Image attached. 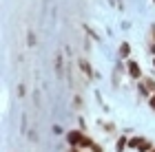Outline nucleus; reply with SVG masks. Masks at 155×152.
<instances>
[{
	"label": "nucleus",
	"mask_w": 155,
	"mask_h": 152,
	"mask_svg": "<svg viewBox=\"0 0 155 152\" xmlns=\"http://www.w3.org/2000/svg\"><path fill=\"white\" fill-rule=\"evenodd\" d=\"M126 73L131 75V79H137V82L144 77V75H142V66H140L135 60H129V62H126Z\"/></svg>",
	"instance_id": "nucleus-1"
},
{
	"label": "nucleus",
	"mask_w": 155,
	"mask_h": 152,
	"mask_svg": "<svg viewBox=\"0 0 155 152\" xmlns=\"http://www.w3.org/2000/svg\"><path fill=\"white\" fill-rule=\"evenodd\" d=\"M82 139H84V130H69L67 132V143L71 148H78L82 143Z\"/></svg>",
	"instance_id": "nucleus-2"
},
{
	"label": "nucleus",
	"mask_w": 155,
	"mask_h": 152,
	"mask_svg": "<svg viewBox=\"0 0 155 152\" xmlns=\"http://www.w3.org/2000/svg\"><path fill=\"white\" fill-rule=\"evenodd\" d=\"M78 66H80V71H82V75H87V79H93V68H91V64L84 57H80L78 60Z\"/></svg>",
	"instance_id": "nucleus-3"
},
{
	"label": "nucleus",
	"mask_w": 155,
	"mask_h": 152,
	"mask_svg": "<svg viewBox=\"0 0 155 152\" xmlns=\"http://www.w3.org/2000/svg\"><path fill=\"white\" fill-rule=\"evenodd\" d=\"M126 148H129V139H126V137L122 135V137H120V139L115 141V152H124Z\"/></svg>",
	"instance_id": "nucleus-4"
},
{
	"label": "nucleus",
	"mask_w": 155,
	"mask_h": 152,
	"mask_svg": "<svg viewBox=\"0 0 155 152\" xmlns=\"http://www.w3.org/2000/svg\"><path fill=\"white\" fill-rule=\"evenodd\" d=\"M129 55H131V44L129 42H122V44H120V57L129 60Z\"/></svg>",
	"instance_id": "nucleus-5"
},
{
	"label": "nucleus",
	"mask_w": 155,
	"mask_h": 152,
	"mask_svg": "<svg viewBox=\"0 0 155 152\" xmlns=\"http://www.w3.org/2000/svg\"><path fill=\"white\" fill-rule=\"evenodd\" d=\"M137 93H140V97H146V99H149L151 97V91H149V88H146V84H144V82L142 79H140V84H137Z\"/></svg>",
	"instance_id": "nucleus-6"
},
{
	"label": "nucleus",
	"mask_w": 155,
	"mask_h": 152,
	"mask_svg": "<svg viewBox=\"0 0 155 152\" xmlns=\"http://www.w3.org/2000/svg\"><path fill=\"white\" fill-rule=\"evenodd\" d=\"M151 150H153V141L144 137V139H142V143H140V148H137V152H151Z\"/></svg>",
	"instance_id": "nucleus-7"
},
{
	"label": "nucleus",
	"mask_w": 155,
	"mask_h": 152,
	"mask_svg": "<svg viewBox=\"0 0 155 152\" xmlns=\"http://www.w3.org/2000/svg\"><path fill=\"white\" fill-rule=\"evenodd\" d=\"M142 139H144V137H133V139H129V148L137 150V148H140V143H142Z\"/></svg>",
	"instance_id": "nucleus-8"
},
{
	"label": "nucleus",
	"mask_w": 155,
	"mask_h": 152,
	"mask_svg": "<svg viewBox=\"0 0 155 152\" xmlns=\"http://www.w3.org/2000/svg\"><path fill=\"white\" fill-rule=\"evenodd\" d=\"M142 82L146 84V88H149L151 93H155V79L153 77H142Z\"/></svg>",
	"instance_id": "nucleus-9"
},
{
	"label": "nucleus",
	"mask_w": 155,
	"mask_h": 152,
	"mask_svg": "<svg viewBox=\"0 0 155 152\" xmlns=\"http://www.w3.org/2000/svg\"><path fill=\"white\" fill-rule=\"evenodd\" d=\"M102 130H107L109 135H113V132H115V126H113V123H109V121H107V123L102 121Z\"/></svg>",
	"instance_id": "nucleus-10"
},
{
	"label": "nucleus",
	"mask_w": 155,
	"mask_h": 152,
	"mask_svg": "<svg viewBox=\"0 0 155 152\" xmlns=\"http://www.w3.org/2000/svg\"><path fill=\"white\" fill-rule=\"evenodd\" d=\"M27 36H29V38H27V44H29V46H33V44H36V33H33V31H29Z\"/></svg>",
	"instance_id": "nucleus-11"
},
{
	"label": "nucleus",
	"mask_w": 155,
	"mask_h": 152,
	"mask_svg": "<svg viewBox=\"0 0 155 152\" xmlns=\"http://www.w3.org/2000/svg\"><path fill=\"white\" fill-rule=\"evenodd\" d=\"M29 139H31L33 143L38 141V132H36V130H29Z\"/></svg>",
	"instance_id": "nucleus-12"
},
{
	"label": "nucleus",
	"mask_w": 155,
	"mask_h": 152,
	"mask_svg": "<svg viewBox=\"0 0 155 152\" xmlns=\"http://www.w3.org/2000/svg\"><path fill=\"white\" fill-rule=\"evenodd\" d=\"M149 33H151V36H149V40H151V42H155V24H151Z\"/></svg>",
	"instance_id": "nucleus-13"
},
{
	"label": "nucleus",
	"mask_w": 155,
	"mask_h": 152,
	"mask_svg": "<svg viewBox=\"0 0 155 152\" xmlns=\"http://www.w3.org/2000/svg\"><path fill=\"white\" fill-rule=\"evenodd\" d=\"M149 106H151V110H153V113H155V93L151 95V97H149Z\"/></svg>",
	"instance_id": "nucleus-14"
},
{
	"label": "nucleus",
	"mask_w": 155,
	"mask_h": 152,
	"mask_svg": "<svg viewBox=\"0 0 155 152\" xmlns=\"http://www.w3.org/2000/svg\"><path fill=\"white\" fill-rule=\"evenodd\" d=\"M73 104H75V108H82V104H84V101H82V97H80V95H78V97L73 99Z\"/></svg>",
	"instance_id": "nucleus-15"
},
{
	"label": "nucleus",
	"mask_w": 155,
	"mask_h": 152,
	"mask_svg": "<svg viewBox=\"0 0 155 152\" xmlns=\"http://www.w3.org/2000/svg\"><path fill=\"white\" fill-rule=\"evenodd\" d=\"M149 53L155 57V42H151V40H149Z\"/></svg>",
	"instance_id": "nucleus-16"
},
{
	"label": "nucleus",
	"mask_w": 155,
	"mask_h": 152,
	"mask_svg": "<svg viewBox=\"0 0 155 152\" xmlns=\"http://www.w3.org/2000/svg\"><path fill=\"white\" fill-rule=\"evenodd\" d=\"M91 152H102V146L100 143H93V146H91Z\"/></svg>",
	"instance_id": "nucleus-17"
},
{
	"label": "nucleus",
	"mask_w": 155,
	"mask_h": 152,
	"mask_svg": "<svg viewBox=\"0 0 155 152\" xmlns=\"http://www.w3.org/2000/svg\"><path fill=\"white\" fill-rule=\"evenodd\" d=\"M55 68H58V71H62V57L58 55V60H55Z\"/></svg>",
	"instance_id": "nucleus-18"
},
{
	"label": "nucleus",
	"mask_w": 155,
	"mask_h": 152,
	"mask_svg": "<svg viewBox=\"0 0 155 152\" xmlns=\"http://www.w3.org/2000/svg\"><path fill=\"white\" fill-rule=\"evenodd\" d=\"M69 152H82V148H71L69 146Z\"/></svg>",
	"instance_id": "nucleus-19"
},
{
	"label": "nucleus",
	"mask_w": 155,
	"mask_h": 152,
	"mask_svg": "<svg viewBox=\"0 0 155 152\" xmlns=\"http://www.w3.org/2000/svg\"><path fill=\"white\" fill-rule=\"evenodd\" d=\"M153 68H155V57H153Z\"/></svg>",
	"instance_id": "nucleus-20"
},
{
	"label": "nucleus",
	"mask_w": 155,
	"mask_h": 152,
	"mask_svg": "<svg viewBox=\"0 0 155 152\" xmlns=\"http://www.w3.org/2000/svg\"><path fill=\"white\" fill-rule=\"evenodd\" d=\"M151 152H155V146H153V150H151Z\"/></svg>",
	"instance_id": "nucleus-21"
},
{
	"label": "nucleus",
	"mask_w": 155,
	"mask_h": 152,
	"mask_svg": "<svg viewBox=\"0 0 155 152\" xmlns=\"http://www.w3.org/2000/svg\"><path fill=\"white\" fill-rule=\"evenodd\" d=\"M153 2H155V0H153Z\"/></svg>",
	"instance_id": "nucleus-22"
}]
</instances>
